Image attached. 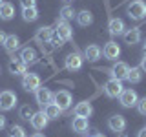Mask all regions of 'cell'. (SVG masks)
<instances>
[{
  "instance_id": "ffe728a7",
  "label": "cell",
  "mask_w": 146,
  "mask_h": 137,
  "mask_svg": "<svg viewBox=\"0 0 146 137\" xmlns=\"http://www.w3.org/2000/svg\"><path fill=\"white\" fill-rule=\"evenodd\" d=\"M75 115L79 117H90L91 113H93V106H91V102H88V100H82V102H79L75 106Z\"/></svg>"
},
{
  "instance_id": "836d02e7",
  "label": "cell",
  "mask_w": 146,
  "mask_h": 137,
  "mask_svg": "<svg viewBox=\"0 0 146 137\" xmlns=\"http://www.w3.org/2000/svg\"><path fill=\"white\" fill-rule=\"evenodd\" d=\"M139 68H141V70H143V71L146 73V55H144L143 59H141V66H139Z\"/></svg>"
},
{
  "instance_id": "ab89813d",
  "label": "cell",
  "mask_w": 146,
  "mask_h": 137,
  "mask_svg": "<svg viewBox=\"0 0 146 137\" xmlns=\"http://www.w3.org/2000/svg\"><path fill=\"white\" fill-rule=\"evenodd\" d=\"M95 137H106V135H102V134H97V135H95Z\"/></svg>"
},
{
  "instance_id": "ba28073f",
  "label": "cell",
  "mask_w": 146,
  "mask_h": 137,
  "mask_svg": "<svg viewBox=\"0 0 146 137\" xmlns=\"http://www.w3.org/2000/svg\"><path fill=\"white\" fill-rule=\"evenodd\" d=\"M35 100L40 106H48V104L53 102V91L49 88H42V86H40V88L35 91Z\"/></svg>"
},
{
  "instance_id": "d6a6232c",
  "label": "cell",
  "mask_w": 146,
  "mask_h": 137,
  "mask_svg": "<svg viewBox=\"0 0 146 137\" xmlns=\"http://www.w3.org/2000/svg\"><path fill=\"white\" fill-rule=\"evenodd\" d=\"M49 42H53V46H55V48H60L64 40H62V39H58L57 35H53V37H51V40H49Z\"/></svg>"
},
{
  "instance_id": "44dd1931",
  "label": "cell",
  "mask_w": 146,
  "mask_h": 137,
  "mask_svg": "<svg viewBox=\"0 0 146 137\" xmlns=\"http://www.w3.org/2000/svg\"><path fill=\"white\" fill-rule=\"evenodd\" d=\"M4 48H6L7 53H15L18 48H20V39L17 35H7L6 42H4Z\"/></svg>"
},
{
  "instance_id": "d4e9b609",
  "label": "cell",
  "mask_w": 146,
  "mask_h": 137,
  "mask_svg": "<svg viewBox=\"0 0 146 137\" xmlns=\"http://www.w3.org/2000/svg\"><path fill=\"white\" fill-rule=\"evenodd\" d=\"M44 113H46V117L51 121V119H58V117H60L62 110L58 108L55 102H51V104H48V106H44Z\"/></svg>"
},
{
  "instance_id": "1f68e13d",
  "label": "cell",
  "mask_w": 146,
  "mask_h": 137,
  "mask_svg": "<svg viewBox=\"0 0 146 137\" xmlns=\"http://www.w3.org/2000/svg\"><path fill=\"white\" fill-rule=\"evenodd\" d=\"M22 7H35L36 6V0H20Z\"/></svg>"
},
{
  "instance_id": "2e32d148",
  "label": "cell",
  "mask_w": 146,
  "mask_h": 137,
  "mask_svg": "<svg viewBox=\"0 0 146 137\" xmlns=\"http://www.w3.org/2000/svg\"><path fill=\"white\" fill-rule=\"evenodd\" d=\"M9 73H13V75H24V73H27V64L22 59H11V62H9Z\"/></svg>"
},
{
  "instance_id": "e0dca14e",
  "label": "cell",
  "mask_w": 146,
  "mask_h": 137,
  "mask_svg": "<svg viewBox=\"0 0 146 137\" xmlns=\"http://www.w3.org/2000/svg\"><path fill=\"white\" fill-rule=\"evenodd\" d=\"M84 57H86L88 62H97L99 59L102 57V49H100L97 44H90L88 48H86V51H84Z\"/></svg>"
},
{
  "instance_id": "8992f818",
  "label": "cell",
  "mask_w": 146,
  "mask_h": 137,
  "mask_svg": "<svg viewBox=\"0 0 146 137\" xmlns=\"http://www.w3.org/2000/svg\"><path fill=\"white\" fill-rule=\"evenodd\" d=\"M122 80H117V79H110L106 84H104V93L111 99H117L119 95L122 93Z\"/></svg>"
},
{
  "instance_id": "30bf717a",
  "label": "cell",
  "mask_w": 146,
  "mask_h": 137,
  "mask_svg": "<svg viewBox=\"0 0 146 137\" xmlns=\"http://www.w3.org/2000/svg\"><path fill=\"white\" fill-rule=\"evenodd\" d=\"M128 70H130V66L126 62H115L111 66V70H110V75H111V79L124 80L126 75H128Z\"/></svg>"
},
{
  "instance_id": "52a82bcc",
  "label": "cell",
  "mask_w": 146,
  "mask_h": 137,
  "mask_svg": "<svg viewBox=\"0 0 146 137\" xmlns=\"http://www.w3.org/2000/svg\"><path fill=\"white\" fill-rule=\"evenodd\" d=\"M55 35L66 42V40H71L73 39V29H71V26L68 24L66 20H58L57 26H55Z\"/></svg>"
},
{
  "instance_id": "6da1fadb",
  "label": "cell",
  "mask_w": 146,
  "mask_h": 137,
  "mask_svg": "<svg viewBox=\"0 0 146 137\" xmlns=\"http://www.w3.org/2000/svg\"><path fill=\"white\" fill-rule=\"evenodd\" d=\"M126 13L131 20H143V18H146V2H143V0H131L126 7Z\"/></svg>"
},
{
  "instance_id": "d590c367",
  "label": "cell",
  "mask_w": 146,
  "mask_h": 137,
  "mask_svg": "<svg viewBox=\"0 0 146 137\" xmlns=\"http://www.w3.org/2000/svg\"><path fill=\"white\" fill-rule=\"evenodd\" d=\"M6 33H4V31H0V44H4V42H6Z\"/></svg>"
},
{
  "instance_id": "9c48e42d",
  "label": "cell",
  "mask_w": 146,
  "mask_h": 137,
  "mask_svg": "<svg viewBox=\"0 0 146 137\" xmlns=\"http://www.w3.org/2000/svg\"><path fill=\"white\" fill-rule=\"evenodd\" d=\"M108 128L111 132H115V134H121V132H124L126 130V119L124 115H111L108 119Z\"/></svg>"
},
{
  "instance_id": "d6986e66",
  "label": "cell",
  "mask_w": 146,
  "mask_h": 137,
  "mask_svg": "<svg viewBox=\"0 0 146 137\" xmlns=\"http://www.w3.org/2000/svg\"><path fill=\"white\" fill-rule=\"evenodd\" d=\"M71 128H73V132H77V134H84V132H88V128H90L88 117L75 115V119H73V122H71Z\"/></svg>"
},
{
  "instance_id": "60d3db41",
  "label": "cell",
  "mask_w": 146,
  "mask_h": 137,
  "mask_svg": "<svg viewBox=\"0 0 146 137\" xmlns=\"http://www.w3.org/2000/svg\"><path fill=\"white\" fill-rule=\"evenodd\" d=\"M2 2H4V0H0V6H2Z\"/></svg>"
},
{
  "instance_id": "7a4b0ae2",
  "label": "cell",
  "mask_w": 146,
  "mask_h": 137,
  "mask_svg": "<svg viewBox=\"0 0 146 137\" xmlns=\"http://www.w3.org/2000/svg\"><path fill=\"white\" fill-rule=\"evenodd\" d=\"M17 106V93L11 90L0 91V110L2 112H9Z\"/></svg>"
},
{
  "instance_id": "4fadbf2b",
  "label": "cell",
  "mask_w": 146,
  "mask_h": 137,
  "mask_svg": "<svg viewBox=\"0 0 146 137\" xmlns=\"http://www.w3.org/2000/svg\"><path fill=\"white\" fill-rule=\"evenodd\" d=\"M29 122H31V126H33L35 130H44V128L48 126L49 119L46 117V113H44V110H42V112H35L33 115H31Z\"/></svg>"
},
{
  "instance_id": "ac0fdd59",
  "label": "cell",
  "mask_w": 146,
  "mask_h": 137,
  "mask_svg": "<svg viewBox=\"0 0 146 137\" xmlns=\"http://www.w3.org/2000/svg\"><path fill=\"white\" fill-rule=\"evenodd\" d=\"M51 37H53V29L48 27V26H42V27L36 29L35 39H36V42H40V44H48L49 40H51Z\"/></svg>"
},
{
  "instance_id": "7bdbcfd3",
  "label": "cell",
  "mask_w": 146,
  "mask_h": 137,
  "mask_svg": "<svg viewBox=\"0 0 146 137\" xmlns=\"http://www.w3.org/2000/svg\"><path fill=\"white\" fill-rule=\"evenodd\" d=\"M66 2H70V0H66Z\"/></svg>"
},
{
  "instance_id": "5bb4252c",
  "label": "cell",
  "mask_w": 146,
  "mask_h": 137,
  "mask_svg": "<svg viewBox=\"0 0 146 137\" xmlns=\"http://www.w3.org/2000/svg\"><path fill=\"white\" fill-rule=\"evenodd\" d=\"M124 29H126V26H124V20L122 18H110V22H108V31H110V35H113V37H119V35H122L124 33Z\"/></svg>"
},
{
  "instance_id": "7c38bea8",
  "label": "cell",
  "mask_w": 146,
  "mask_h": 137,
  "mask_svg": "<svg viewBox=\"0 0 146 137\" xmlns=\"http://www.w3.org/2000/svg\"><path fill=\"white\" fill-rule=\"evenodd\" d=\"M141 29L139 27H131V29H124V33H122V39H124V42L128 46H135L141 42Z\"/></svg>"
},
{
  "instance_id": "f35d334b",
  "label": "cell",
  "mask_w": 146,
  "mask_h": 137,
  "mask_svg": "<svg viewBox=\"0 0 146 137\" xmlns=\"http://www.w3.org/2000/svg\"><path fill=\"white\" fill-rule=\"evenodd\" d=\"M143 49H144V55H146V42L143 44Z\"/></svg>"
},
{
  "instance_id": "f1b7e54d",
  "label": "cell",
  "mask_w": 146,
  "mask_h": 137,
  "mask_svg": "<svg viewBox=\"0 0 146 137\" xmlns=\"http://www.w3.org/2000/svg\"><path fill=\"white\" fill-rule=\"evenodd\" d=\"M33 108L29 106V104H24V106H20V110H18V117L24 119V121H29L31 115H33Z\"/></svg>"
},
{
  "instance_id": "484cf974",
  "label": "cell",
  "mask_w": 146,
  "mask_h": 137,
  "mask_svg": "<svg viewBox=\"0 0 146 137\" xmlns=\"http://www.w3.org/2000/svg\"><path fill=\"white\" fill-rule=\"evenodd\" d=\"M22 18L26 22H35L38 18V9H36V6L35 7H22Z\"/></svg>"
},
{
  "instance_id": "cb8c5ba5",
  "label": "cell",
  "mask_w": 146,
  "mask_h": 137,
  "mask_svg": "<svg viewBox=\"0 0 146 137\" xmlns=\"http://www.w3.org/2000/svg\"><path fill=\"white\" fill-rule=\"evenodd\" d=\"M77 22H79V26H91V22H93V15H91V11H88V9H82V11H79L75 15Z\"/></svg>"
},
{
  "instance_id": "83f0119b",
  "label": "cell",
  "mask_w": 146,
  "mask_h": 137,
  "mask_svg": "<svg viewBox=\"0 0 146 137\" xmlns=\"http://www.w3.org/2000/svg\"><path fill=\"white\" fill-rule=\"evenodd\" d=\"M77 13H75V9H73L71 6H64L60 9V20H73V17H75Z\"/></svg>"
},
{
  "instance_id": "74e56055",
  "label": "cell",
  "mask_w": 146,
  "mask_h": 137,
  "mask_svg": "<svg viewBox=\"0 0 146 137\" xmlns=\"http://www.w3.org/2000/svg\"><path fill=\"white\" fill-rule=\"evenodd\" d=\"M31 137H44V135H42V134H33Z\"/></svg>"
},
{
  "instance_id": "f546056e",
  "label": "cell",
  "mask_w": 146,
  "mask_h": 137,
  "mask_svg": "<svg viewBox=\"0 0 146 137\" xmlns=\"http://www.w3.org/2000/svg\"><path fill=\"white\" fill-rule=\"evenodd\" d=\"M9 137H26V130L20 124H13L11 132H9Z\"/></svg>"
},
{
  "instance_id": "b9f144b4",
  "label": "cell",
  "mask_w": 146,
  "mask_h": 137,
  "mask_svg": "<svg viewBox=\"0 0 146 137\" xmlns=\"http://www.w3.org/2000/svg\"><path fill=\"white\" fill-rule=\"evenodd\" d=\"M121 137H128V135H121Z\"/></svg>"
},
{
  "instance_id": "603a6c76",
  "label": "cell",
  "mask_w": 146,
  "mask_h": 137,
  "mask_svg": "<svg viewBox=\"0 0 146 137\" xmlns=\"http://www.w3.org/2000/svg\"><path fill=\"white\" fill-rule=\"evenodd\" d=\"M20 59L24 61L26 64H35L36 62V59H38V55H36V51H35V48H24L20 51Z\"/></svg>"
},
{
  "instance_id": "5b68a950",
  "label": "cell",
  "mask_w": 146,
  "mask_h": 137,
  "mask_svg": "<svg viewBox=\"0 0 146 137\" xmlns=\"http://www.w3.org/2000/svg\"><path fill=\"white\" fill-rule=\"evenodd\" d=\"M137 100H139V95H137V91H135V90H131V88L122 90V93L119 95V102H121L124 108H131V106H135Z\"/></svg>"
},
{
  "instance_id": "8d00e7d4",
  "label": "cell",
  "mask_w": 146,
  "mask_h": 137,
  "mask_svg": "<svg viewBox=\"0 0 146 137\" xmlns=\"http://www.w3.org/2000/svg\"><path fill=\"white\" fill-rule=\"evenodd\" d=\"M137 137H146V128H143V130H139V134H137Z\"/></svg>"
},
{
  "instance_id": "9a60e30c",
  "label": "cell",
  "mask_w": 146,
  "mask_h": 137,
  "mask_svg": "<svg viewBox=\"0 0 146 137\" xmlns=\"http://www.w3.org/2000/svg\"><path fill=\"white\" fill-rule=\"evenodd\" d=\"M82 61H84V59H82L79 53H70L66 57V70L68 71H79L82 68Z\"/></svg>"
},
{
  "instance_id": "4dcf8cb0",
  "label": "cell",
  "mask_w": 146,
  "mask_h": 137,
  "mask_svg": "<svg viewBox=\"0 0 146 137\" xmlns=\"http://www.w3.org/2000/svg\"><path fill=\"white\" fill-rule=\"evenodd\" d=\"M135 106H137V110H139V113H141V115H146V97L139 99Z\"/></svg>"
},
{
  "instance_id": "3957f363",
  "label": "cell",
  "mask_w": 146,
  "mask_h": 137,
  "mask_svg": "<svg viewBox=\"0 0 146 137\" xmlns=\"http://www.w3.org/2000/svg\"><path fill=\"white\" fill-rule=\"evenodd\" d=\"M40 86H42V80H40V77L36 73H24V77H22V88L26 91H36Z\"/></svg>"
},
{
  "instance_id": "e575fe53",
  "label": "cell",
  "mask_w": 146,
  "mask_h": 137,
  "mask_svg": "<svg viewBox=\"0 0 146 137\" xmlns=\"http://www.w3.org/2000/svg\"><path fill=\"white\" fill-rule=\"evenodd\" d=\"M4 128H6V117L0 113V130H4Z\"/></svg>"
},
{
  "instance_id": "4316f807",
  "label": "cell",
  "mask_w": 146,
  "mask_h": 137,
  "mask_svg": "<svg viewBox=\"0 0 146 137\" xmlns=\"http://www.w3.org/2000/svg\"><path fill=\"white\" fill-rule=\"evenodd\" d=\"M141 79H143V70H141V68H131V70H128V75H126L128 82L137 84V82H141Z\"/></svg>"
},
{
  "instance_id": "277c9868",
  "label": "cell",
  "mask_w": 146,
  "mask_h": 137,
  "mask_svg": "<svg viewBox=\"0 0 146 137\" xmlns=\"http://www.w3.org/2000/svg\"><path fill=\"white\" fill-rule=\"evenodd\" d=\"M53 102L57 104L58 108L62 110H68L71 106V102H73V97H71V93L70 91H66V90H60V91H57V93H53Z\"/></svg>"
},
{
  "instance_id": "7402d4cb",
  "label": "cell",
  "mask_w": 146,
  "mask_h": 137,
  "mask_svg": "<svg viewBox=\"0 0 146 137\" xmlns=\"http://www.w3.org/2000/svg\"><path fill=\"white\" fill-rule=\"evenodd\" d=\"M15 17V6L9 2H2L0 6V20H11Z\"/></svg>"
},
{
  "instance_id": "8fae6325",
  "label": "cell",
  "mask_w": 146,
  "mask_h": 137,
  "mask_svg": "<svg viewBox=\"0 0 146 137\" xmlns=\"http://www.w3.org/2000/svg\"><path fill=\"white\" fill-rule=\"evenodd\" d=\"M102 55L108 61H115V59H119V55H121V46L117 42H113V40H110V42H106V46H104Z\"/></svg>"
}]
</instances>
